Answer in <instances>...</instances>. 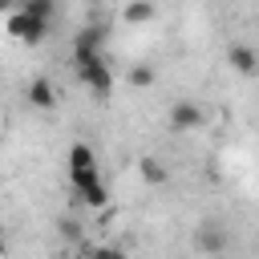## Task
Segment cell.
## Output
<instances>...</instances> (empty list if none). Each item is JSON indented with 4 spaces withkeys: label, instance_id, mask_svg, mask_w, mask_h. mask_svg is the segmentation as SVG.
Wrapping results in <instances>:
<instances>
[{
    "label": "cell",
    "instance_id": "obj_1",
    "mask_svg": "<svg viewBox=\"0 0 259 259\" xmlns=\"http://www.w3.org/2000/svg\"><path fill=\"white\" fill-rule=\"evenodd\" d=\"M4 32H8L16 45H40V40L49 36V20L28 16V12L12 8V12H8V20H4Z\"/></svg>",
    "mask_w": 259,
    "mask_h": 259
},
{
    "label": "cell",
    "instance_id": "obj_14",
    "mask_svg": "<svg viewBox=\"0 0 259 259\" xmlns=\"http://www.w3.org/2000/svg\"><path fill=\"white\" fill-rule=\"evenodd\" d=\"M89 259H130L121 247H113V243H101V247H93V255Z\"/></svg>",
    "mask_w": 259,
    "mask_h": 259
},
{
    "label": "cell",
    "instance_id": "obj_4",
    "mask_svg": "<svg viewBox=\"0 0 259 259\" xmlns=\"http://www.w3.org/2000/svg\"><path fill=\"white\" fill-rule=\"evenodd\" d=\"M206 121V113L194 105V101H178L174 109H170V125L178 130V134H186V130H198Z\"/></svg>",
    "mask_w": 259,
    "mask_h": 259
},
{
    "label": "cell",
    "instance_id": "obj_5",
    "mask_svg": "<svg viewBox=\"0 0 259 259\" xmlns=\"http://www.w3.org/2000/svg\"><path fill=\"white\" fill-rule=\"evenodd\" d=\"M194 247L206 251V255H219V251H227V231L214 227V223H206V227L194 231Z\"/></svg>",
    "mask_w": 259,
    "mask_h": 259
},
{
    "label": "cell",
    "instance_id": "obj_3",
    "mask_svg": "<svg viewBox=\"0 0 259 259\" xmlns=\"http://www.w3.org/2000/svg\"><path fill=\"white\" fill-rule=\"evenodd\" d=\"M105 49V24H85L73 40V57H97Z\"/></svg>",
    "mask_w": 259,
    "mask_h": 259
},
{
    "label": "cell",
    "instance_id": "obj_17",
    "mask_svg": "<svg viewBox=\"0 0 259 259\" xmlns=\"http://www.w3.org/2000/svg\"><path fill=\"white\" fill-rule=\"evenodd\" d=\"M0 12H12V0H0Z\"/></svg>",
    "mask_w": 259,
    "mask_h": 259
},
{
    "label": "cell",
    "instance_id": "obj_9",
    "mask_svg": "<svg viewBox=\"0 0 259 259\" xmlns=\"http://www.w3.org/2000/svg\"><path fill=\"white\" fill-rule=\"evenodd\" d=\"M154 0H130L125 4V24H150L154 20Z\"/></svg>",
    "mask_w": 259,
    "mask_h": 259
},
{
    "label": "cell",
    "instance_id": "obj_15",
    "mask_svg": "<svg viewBox=\"0 0 259 259\" xmlns=\"http://www.w3.org/2000/svg\"><path fill=\"white\" fill-rule=\"evenodd\" d=\"M130 81H134L138 89H146V85H154V69H150V65H138V69L130 73Z\"/></svg>",
    "mask_w": 259,
    "mask_h": 259
},
{
    "label": "cell",
    "instance_id": "obj_20",
    "mask_svg": "<svg viewBox=\"0 0 259 259\" xmlns=\"http://www.w3.org/2000/svg\"><path fill=\"white\" fill-rule=\"evenodd\" d=\"M85 4H93V0H85Z\"/></svg>",
    "mask_w": 259,
    "mask_h": 259
},
{
    "label": "cell",
    "instance_id": "obj_2",
    "mask_svg": "<svg viewBox=\"0 0 259 259\" xmlns=\"http://www.w3.org/2000/svg\"><path fill=\"white\" fill-rule=\"evenodd\" d=\"M77 61V77L97 93V97H109L113 93V73H109V65H105V57L97 53V57H73Z\"/></svg>",
    "mask_w": 259,
    "mask_h": 259
},
{
    "label": "cell",
    "instance_id": "obj_12",
    "mask_svg": "<svg viewBox=\"0 0 259 259\" xmlns=\"http://www.w3.org/2000/svg\"><path fill=\"white\" fill-rule=\"evenodd\" d=\"M20 12H28V16H40V20H53V12H57V0H20Z\"/></svg>",
    "mask_w": 259,
    "mask_h": 259
},
{
    "label": "cell",
    "instance_id": "obj_13",
    "mask_svg": "<svg viewBox=\"0 0 259 259\" xmlns=\"http://www.w3.org/2000/svg\"><path fill=\"white\" fill-rule=\"evenodd\" d=\"M97 178H101V174H97V166H93V170H73V174H69L73 190H81V186H89V182H97Z\"/></svg>",
    "mask_w": 259,
    "mask_h": 259
},
{
    "label": "cell",
    "instance_id": "obj_6",
    "mask_svg": "<svg viewBox=\"0 0 259 259\" xmlns=\"http://www.w3.org/2000/svg\"><path fill=\"white\" fill-rule=\"evenodd\" d=\"M227 65H231L239 77H255V65H259V57H255V49H251V45H235V49L227 53Z\"/></svg>",
    "mask_w": 259,
    "mask_h": 259
},
{
    "label": "cell",
    "instance_id": "obj_11",
    "mask_svg": "<svg viewBox=\"0 0 259 259\" xmlns=\"http://www.w3.org/2000/svg\"><path fill=\"white\" fill-rule=\"evenodd\" d=\"M77 198H81L85 206H105V202H109V190H105V182L97 178V182L81 186V190H77Z\"/></svg>",
    "mask_w": 259,
    "mask_h": 259
},
{
    "label": "cell",
    "instance_id": "obj_8",
    "mask_svg": "<svg viewBox=\"0 0 259 259\" xmlns=\"http://www.w3.org/2000/svg\"><path fill=\"white\" fill-rule=\"evenodd\" d=\"M28 101H32L36 109H53V105H57V93H53V85H49L45 77H36V81L28 85Z\"/></svg>",
    "mask_w": 259,
    "mask_h": 259
},
{
    "label": "cell",
    "instance_id": "obj_7",
    "mask_svg": "<svg viewBox=\"0 0 259 259\" xmlns=\"http://www.w3.org/2000/svg\"><path fill=\"white\" fill-rule=\"evenodd\" d=\"M97 166V154H93V146H85V142H73L69 146V174L73 170H93Z\"/></svg>",
    "mask_w": 259,
    "mask_h": 259
},
{
    "label": "cell",
    "instance_id": "obj_10",
    "mask_svg": "<svg viewBox=\"0 0 259 259\" xmlns=\"http://www.w3.org/2000/svg\"><path fill=\"white\" fill-rule=\"evenodd\" d=\"M138 174H142V182H150V186H162V182L170 178L158 158H142V162H138Z\"/></svg>",
    "mask_w": 259,
    "mask_h": 259
},
{
    "label": "cell",
    "instance_id": "obj_19",
    "mask_svg": "<svg viewBox=\"0 0 259 259\" xmlns=\"http://www.w3.org/2000/svg\"><path fill=\"white\" fill-rule=\"evenodd\" d=\"M53 259H73V255H65V251H61V255H53Z\"/></svg>",
    "mask_w": 259,
    "mask_h": 259
},
{
    "label": "cell",
    "instance_id": "obj_18",
    "mask_svg": "<svg viewBox=\"0 0 259 259\" xmlns=\"http://www.w3.org/2000/svg\"><path fill=\"white\" fill-rule=\"evenodd\" d=\"M4 255H8V243H4V239H0V259H4Z\"/></svg>",
    "mask_w": 259,
    "mask_h": 259
},
{
    "label": "cell",
    "instance_id": "obj_16",
    "mask_svg": "<svg viewBox=\"0 0 259 259\" xmlns=\"http://www.w3.org/2000/svg\"><path fill=\"white\" fill-rule=\"evenodd\" d=\"M61 235H65V239H77V235H81V223H77V219H61Z\"/></svg>",
    "mask_w": 259,
    "mask_h": 259
}]
</instances>
